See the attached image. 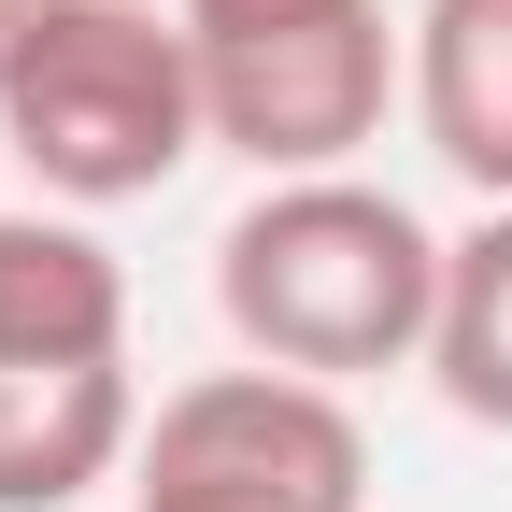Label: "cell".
Instances as JSON below:
<instances>
[{
    "mask_svg": "<svg viewBox=\"0 0 512 512\" xmlns=\"http://www.w3.org/2000/svg\"><path fill=\"white\" fill-rule=\"evenodd\" d=\"M427 384H441L470 427H512V200H484V228H456V242H441Z\"/></svg>",
    "mask_w": 512,
    "mask_h": 512,
    "instance_id": "cell-8",
    "label": "cell"
},
{
    "mask_svg": "<svg viewBox=\"0 0 512 512\" xmlns=\"http://www.w3.org/2000/svg\"><path fill=\"white\" fill-rule=\"evenodd\" d=\"M413 128L470 200H512V0H427L413 15Z\"/></svg>",
    "mask_w": 512,
    "mask_h": 512,
    "instance_id": "cell-7",
    "label": "cell"
},
{
    "mask_svg": "<svg viewBox=\"0 0 512 512\" xmlns=\"http://www.w3.org/2000/svg\"><path fill=\"white\" fill-rule=\"evenodd\" d=\"M128 512H370V427L342 384L299 370H200L143 413Z\"/></svg>",
    "mask_w": 512,
    "mask_h": 512,
    "instance_id": "cell-3",
    "label": "cell"
},
{
    "mask_svg": "<svg viewBox=\"0 0 512 512\" xmlns=\"http://www.w3.org/2000/svg\"><path fill=\"white\" fill-rule=\"evenodd\" d=\"M0 143H15L29 185L72 200V214L157 200V185L214 143L200 29L157 15V0H57L15 43V72H0Z\"/></svg>",
    "mask_w": 512,
    "mask_h": 512,
    "instance_id": "cell-2",
    "label": "cell"
},
{
    "mask_svg": "<svg viewBox=\"0 0 512 512\" xmlns=\"http://www.w3.org/2000/svg\"><path fill=\"white\" fill-rule=\"evenodd\" d=\"M185 29H271V15H328V0H171Z\"/></svg>",
    "mask_w": 512,
    "mask_h": 512,
    "instance_id": "cell-9",
    "label": "cell"
},
{
    "mask_svg": "<svg viewBox=\"0 0 512 512\" xmlns=\"http://www.w3.org/2000/svg\"><path fill=\"white\" fill-rule=\"evenodd\" d=\"M214 313L256 370L299 384H370V370H427L441 328V228L370 171H299L256 185L214 228Z\"/></svg>",
    "mask_w": 512,
    "mask_h": 512,
    "instance_id": "cell-1",
    "label": "cell"
},
{
    "mask_svg": "<svg viewBox=\"0 0 512 512\" xmlns=\"http://www.w3.org/2000/svg\"><path fill=\"white\" fill-rule=\"evenodd\" d=\"M0 356L15 370L128 356V271L86 214H0Z\"/></svg>",
    "mask_w": 512,
    "mask_h": 512,
    "instance_id": "cell-6",
    "label": "cell"
},
{
    "mask_svg": "<svg viewBox=\"0 0 512 512\" xmlns=\"http://www.w3.org/2000/svg\"><path fill=\"white\" fill-rule=\"evenodd\" d=\"M128 456H143L128 356H100V370H15L0 356V512H72V498L128 484Z\"/></svg>",
    "mask_w": 512,
    "mask_h": 512,
    "instance_id": "cell-5",
    "label": "cell"
},
{
    "mask_svg": "<svg viewBox=\"0 0 512 512\" xmlns=\"http://www.w3.org/2000/svg\"><path fill=\"white\" fill-rule=\"evenodd\" d=\"M43 15H57V0H0V72H15V43H29Z\"/></svg>",
    "mask_w": 512,
    "mask_h": 512,
    "instance_id": "cell-10",
    "label": "cell"
},
{
    "mask_svg": "<svg viewBox=\"0 0 512 512\" xmlns=\"http://www.w3.org/2000/svg\"><path fill=\"white\" fill-rule=\"evenodd\" d=\"M200 100H214V143L256 185L356 171L384 100H413V29H384V0H328V15H271V29H200Z\"/></svg>",
    "mask_w": 512,
    "mask_h": 512,
    "instance_id": "cell-4",
    "label": "cell"
}]
</instances>
